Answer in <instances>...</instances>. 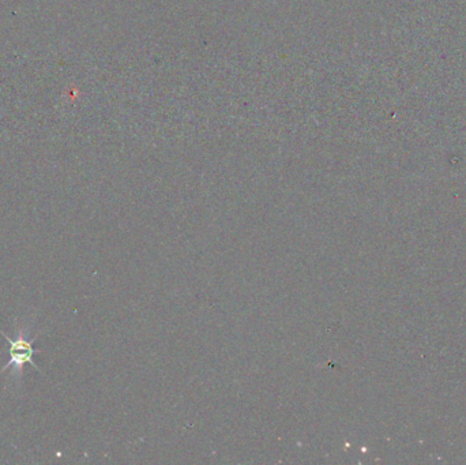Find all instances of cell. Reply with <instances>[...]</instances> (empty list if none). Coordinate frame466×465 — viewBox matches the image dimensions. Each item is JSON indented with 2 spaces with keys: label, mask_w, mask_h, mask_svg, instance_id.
I'll return each mask as SVG.
<instances>
[{
  "label": "cell",
  "mask_w": 466,
  "mask_h": 465,
  "mask_svg": "<svg viewBox=\"0 0 466 465\" xmlns=\"http://www.w3.org/2000/svg\"><path fill=\"white\" fill-rule=\"evenodd\" d=\"M3 333V337L8 341V353H10V360L6 364V367H3V370L0 373H3L4 370L10 369V366H15L18 370L22 369L23 364L30 363L33 364V367L39 369L37 364L33 362V355L36 352H40L39 349H36L33 347V341H28L25 340V337L22 335V333H19L17 340L10 338L7 334Z\"/></svg>",
  "instance_id": "obj_1"
}]
</instances>
